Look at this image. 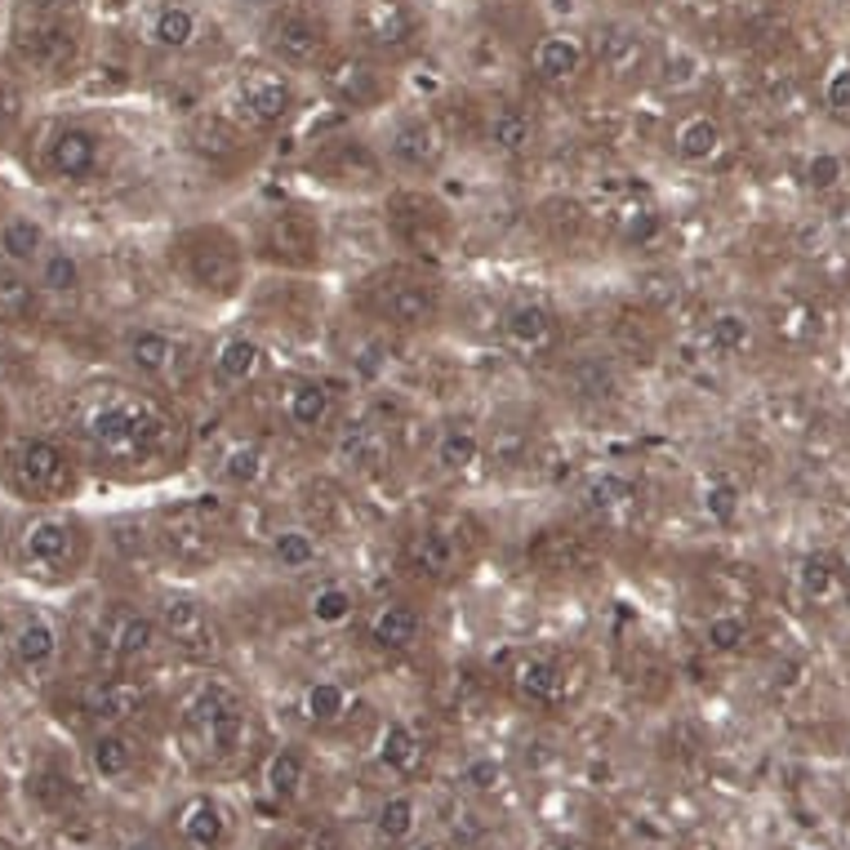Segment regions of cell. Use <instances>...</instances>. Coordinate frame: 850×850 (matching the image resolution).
Returning a JSON list of instances; mask_svg holds the SVG:
<instances>
[{"label": "cell", "instance_id": "6da1fadb", "mask_svg": "<svg viewBox=\"0 0 850 850\" xmlns=\"http://www.w3.org/2000/svg\"><path fill=\"white\" fill-rule=\"evenodd\" d=\"M72 445L85 468L112 481H156L187 464L191 432L165 392L98 379L72 401Z\"/></svg>", "mask_w": 850, "mask_h": 850}, {"label": "cell", "instance_id": "7a4b0ae2", "mask_svg": "<svg viewBox=\"0 0 850 850\" xmlns=\"http://www.w3.org/2000/svg\"><path fill=\"white\" fill-rule=\"evenodd\" d=\"M170 272L174 281L201 303H232L249 286V241L228 223H187L170 236Z\"/></svg>", "mask_w": 850, "mask_h": 850}, {"label": "cell", "instance_id": "3957f363", "mask_svg": "<svg viewBox=\"0 0 850 850\" xmlns=\"http://www.w3.org/2000/svg\"><path fill=\"white\" fill-rule=\"evenodd\" d=\"M94 526L72 508H32V516L19 521L10 557L14 570L45 587L77 583L94 561Z\"/></svg>", "mask_w": 850, "mask_h": 850}, {"label": "cell", "instance_id": "277c9868", "mask_svg": "<svg viewBox=\"0 0 850 850\" xmlns=\"http://www.w3.org/2000/svg\"><path fill=\"white\" fill-rule=\"evenodd\" d=\"M148 539L170 570L201 574V570H214L232 548V512L219 494L178 499L152 516Z\"/></svg>", "mask_w": 850, "mask_h": 850}, {"label": "cell", "instance_id": "5b68a950", "mask_svg": "<svg viewBox=\"0 0 850 850\" xmlns=\"http://www.w3.org/2000/svg\"><path fill=\"white\" fill-rule=\"evenodd\" d=\"M357 312L383 330L397 335H423L445 316V286L432 264L419 258H401V264H387L370 272L357 290Z\"/></svg>", "mask_w": 850, "mask_h": 850}, {"label": "cell", "instance_id": "8992f818", "mask_svg": "<svg viewBox=\"0 0 850 850\" xmlns=\"http://www.w3.org/2000/svg\"><path fill=\"white\" fill-rule=\"evenodd\" d=\"M81 468L85 464L77 445L40 432L14 436L0 454V477H5L10 494L32 508H72V499L81 494Z\"/></svg>", "mask_w": 850, "mask_h": 850}, {"label": "cell", "instance_id": "52a82bcc", "mask_svg": "<svg viewBox=\"0 0 850 850\" xmlns=\"http://www.w3.org/2000/svg\"><path fill=\"white\" fill-rule=\"evenodd\" d=\"M120 361L139 383L165 392V397H183L210 370L201 344L178 330H161V325H129L120 335Z\"/></svg>", "mask_w": 850, "mask_h": 850}, {"label": "cell", "instance_id": "ba28073f", "mask_svg": "<svg viewBox=\"0 0 850 850\" xmlns=\"http://www.w3.org/2000/svg\"><path fill=\"white\" fill-rule=\"evenodd\" d=\"M249 254H254V264H264L272 272L312 277L325 264V223L312 206L286 201L258 219L249 236Z\"/></svg>", "mask_w": 850, "mask_h": 850}, {"label": "cell", "instance_id": "9c48e42d", "mask_svg": "<svg viewBox=\"0 0 850 850\" xmlns=\"http://www.w3.org/2000/svg\"><path fill=\"white\" fill-rule=\"evenodd\" d=\"M183 731L196 740L210 761H232L249 740V708L223 682H201L183 703Z\"/></svg>", "mask_w": 850, "mask_h": 850}, {"label": "cell", "instance_id": "30bf717a", "mask_svg": "<svg viewBox=\"0 0 850 850\" xmlns=\"http://www.w3.org/2000/svg\"><path fill=\"white\" fill-rule=\"evenodd\" d=\"M383 223L401 249H410L419 264H436L454 245V214L423 187H392L383 196Z\"/></svg>", "mask_w": 850, "mask_h": 850}, {"label": "cell", "instance_id": "8fae6325", "mask_svg": "<svg viewBox=\"0 0 850 850\" xmlns=\"http://www.w3.org/2000/svg\"><path fill=\"white\" fill-rule=\"evenodd\" d=\"M307 174L330 187V191H348V196H374V191H387V156L357 139V135H335V139H321L307 156Z\"/></svg>", "mask_w": 850, "mask_h": 850}, {"label": "cell", "instance_id": "7c38bea8", "mask_svg": "<svg viewBox=\"0 0 850 850\" xmlns=\"http://www.w3.org/2000/svg\"><path fill=\"white\" fill-rule=\"evenodd\" d=\"M165 645V632L152 610L139 606H107L94 619V650L112 668H139Z\"/></svg>", "mask_w": 850, "mask_h": 850}, {"label": "cell", "instance_id": "4fadbf2b", "mask_svg": "<svg viewBox=\"0 0 850 850\" xmlns=\"http://www.w3.org/2000/svg\"><path fill=\"white\" fill-rule=\"evenodd\" d=\"M103 156H107V143L98 129L81 125V120H62L54 125L45 143H40V170L49 183H62V187H85L103 174Z\"/></svg>", "mask_w": 850, "mask_h": 850}, {"label": "cell", "instance_id": "5bb4252c", "mask_svg": "<svg viewBox=\"0 0 850 850\" xmlns=\"http://www.w3.org/2000/svg\"><path fill=\"white\" fill-rule=\"evenodd\" d=\"M236 120L249 129V135H268V129H281L290 120V112L299 107L294 81L277 68H249L236 81Z\"/></svg>", "mask_w": 850, "mask_h": 850}, {"label": "cell", "instance_id": "9a60e30c", "mask_svg": "<svg viewBox=\"0 0 850 850\" xmlns=\"http://www.w3.org/2000/svg\"><path fill=\"white\" fill-rule=\"evenodd\" d=\"M152 606H156L152 615L170 645L187 650V655H201V660L219 650V624H214L210 602H201L196 593H183V587H165Z\"/></svg>", "mask_w": 850, "mask_h": 850}, {"label": "cell", "instance_id": "2e32d148", "mask_svg": "<svg viewBox=\"0 0 850 850\" xmlns=\"http://www.w3.org/2000/svg\"><path fill=\"white\" fill-rule=\"evenodd\" d=\"M499 339L521 361H552L566 348V325H561V316L548 303L521 299V303L503 307V316H499Z\"/></svg>", "mask_w": 850, "mask_h": 850}, {"label": "cell", "instance_id": "e0dca14e", "mask_svg": "<svg viewBox=\"0 0 850 850\" xmlns=\"http://www.w3.org/2000/svg\"><path fill=\"white\" fill-rule=\"evenodd\" d=\"M268 54L281 68H321L330 58V23L303 5H290L268 23Z\"/></svg>", "mask_w": 850, "mask_h": 850}, {"label": "cell", "instance_id": "ac0fdd59", "mask_svg": "<svg viewBox=\"0 0 850 850\" xmlns=\"http://www.w3.org/2000/svg\"><path fill=\"white\" fill-rule=\"evenodd\" d=\"M352 27H357L361 45L383 54V58L410 54L419 45V36H423V23H419L410 0H361Z\"/></svg>", "mask_w": 850, "mask_h": 850}, {"label": "cell", "instance_id": "d6986e66", "mask_svg": "<svg viewBox=\"0 0 850 850\" xmlns=\"http://www.w3.org/2000/svg\"><path fill=\"white\" fill-rule=\"evenodd\" d=\"M387 165L401 170V174H415V178H432L445 161V135L436 129L432 116L423 112H406L392 120L387 129Z\"/></svg>", "mask_w": 850, "mask_h": 850}, {"label": "cell", "instance_id": "ffe728a7", "mask_svg": "<svg viewBox=\"0 0 850 850\" xmlns=\"http://www.w3.org/2000/svg\"><path fill=\"white\" fill-rule=\"evenodd\" d=\"M187 152L201 161V165L228 174V170H241L249 161L254 143H249V129L236 116H228V112H201V116H191V125H187Z\"/></svg>", "mask_w": 850, "mask_h": 850}, {"label": "cell", "instance_id": "44dd1931", "mask_svg": "<svg viewBox=\"0 0 850 850\" xmlns=\"http://www.w3.org/2000/svg\"><path fill=\"white\" fill-rule=\"evenodd\" d=\"M14 54L27 72H40V77H62L77 68V54H81V40L72 32V23L54 14V19H32L19 40H14Z\"/></svg>", "mask_w": 850, "mask_h": 850}, {"label": "cell", "instance_id": "7402d4cb", "mask_svg": "<svg viewBox=\"0 0 850 850\" xmlns=\"http://www.w3.org/2000/svg\"><path fill=\"white\" fill-rule=\"evenodd\" d=\"M406 570L423 583H450L459 579L464 566H468V548L464 539L445 531V526H419L410 539H406V552H401Z\"/></svg>", "mask_w": 850, "mask_h": 850}, {"label": "cell", "instance_id": "603a6c76", "mask_svg": "<svg viewBox=\"0 0 850 850\" xmlns=\"http://www.w3.org/2000/svg\"><path fill=\"white\" fill-rule=\"evenodd\" d=\"M593 58L610 85H637L650 72V40L628 23H606L593 40Z\"/></svg>", "mask_w": 850, "mask_h": 850}, {"label": "cell", "instance_id": "cb8c5ba5", "mask_svg": "<svg viewBox=\"0 0 850 850\" xmlns=\"http://www.w3.org/2000/svg\"><path fill=\"white\" fill-rule=\"evenodd\" d=\"M281 415L299 436H330L335 432V392L321 379H290L281 392Z\"/></svg>", "mask_w": 850, "mask_h": 850}, {"label": "cell", "instance_id": "d4e9b609", "mask_svg": "<svg viewBox=\"0 0 850 850\" xmlns=\"http://www.w3.org/2000/svg\"><path fill=\"white\" fill-rule=\"evenodd\" d=\"M321 85L335 103L344 107H374L383 98V77L374 72V62L357 58V54H339L321 62Z\"/></svg>", "mask_w": 850, "mask_h": 850}, {"label": "cell", "instance_id": "484cf974", "mask_svg": "<svg viewBox=\"0 0 850 850\" xmlns=\"http://www.w3.org/2000/svg\"><path fill=\"white\" fill-rule=\"evenodd\" d=\"M264 365H268L264 344L249 339V335H228V339H219V348L210 352V370H206V374L214 379V387L241 392V387H249L258 374H264Z\"/></svg>", "mask_w": 850, "mask_h": 850}, {"label": "cell", "instance_id": "4316f807", "mask_svg": "<svg viewBox=\"0 0 850 850\" xmlns=\"http://www.w3.org/2000/svg\"><path fill=\"white\" fill-rule=\"evenodd\" d=\"M45 312V294L27 268L0 258V330H32Z\"/></svg>", "mask_w": 850, "mask_h": 850}, {"label": "cell", "instance_id": "83f0119b", "mask_svg": "<svg viewBox=\"0 0 850 850\" xmlns=\"http://www.w3.org/2000/svg\"><path fill=\"white\" fill-rule=\"evenodd\" d=\"M148 703V690L139 682H125V677H112V682H94L81 699V712L90 717V722H98L103 731L107 726H125V722H135V717L143 712Z\"/></svg>", "mask_w": 850, "mask_h": 850}, {"label": "cell", "instance_id": "f1b7e54d", "mask_svg": "<svg viewBox=\"0 0 850 850\" xmlns=\"http://www.w3.org/2000/svg\"><path fill=\"white\" fill-rule=\"evenodd\" d=\"M335 454H339V464H344L348 473H357V477H374V473H383V468H387L392 445H387V432H383L379 423L361 419V423L339 428V436H335Z\"/></svg>", "mask_w": 850, "mask_h": 850}, {"label": "cell", "instance_id": "f546056e", "mask_svg": "<svg viewBox=\"0 0 850 850\" xmlns=\"http://www.w3.org/2000/svg\"><path fill=\"white\" fill-rule=\"evenodd\" d=\"M32 277L40 286V294L54 299V303H77L85 294V264L68 245H58V241H49V249L36 258Z\"/></svg>", "mask_w": 850, "mask_h": 850}, {"label": "cell", "instance_id": "4dcf8cb0", "mask_svg": "<svg viewBox=\"0 0 850 850\" xmlns=\"http://www.w3.org/2000/svg\"><path fill=\"white\" fill-rule=\"evenodd\" d=\"M583 62H587V45L574 32H548L531 54V72L544 85H570L583 72Z\"/></svg>", "mask_w": 850, "mask_h": 850}, {"label": "cell", "instance_id": "1f68e13d", "mask_svg": "<svg viewBox=\"0 0 850 850\" xmlns=\"http://www.w3.org/2000/svg\"><path fill=\"white\" fill-rule=\"evenodd\" d=\"M58 650H62V637L45 615H23L19 628L10 632V655L23 673H45L58 660Z\"/></svg>", "mask_w": 850, "mask_h": 850}, {"label": "cell", "instance_id": "d6a6232c", "mask_svg": "<svg viewBox=\"0 0 850 850\" xmlns=\"http://www.w3.org/2000/svg\"><path fill=\"white\" fill-rule=\"evenodd\" d=\"M508 682H512L521 703H535V708H552L561 699V690H566V673L548 655H516Z\"/></svg>", "mask_w": 850, "mask_h": 850}, {"label": "cell", "instance_id": "836d02e7", "mask_svg": "<svg viewBox=\"0 0 850 850\" xmlns=\"http://www.w3.org/2000/svg\"><path fill=\"white\" fill-rule=\"evenodd\" d=\"M370 641L387 655H406L423 641V615L410 602H383L370 615Z\"/></svg>", "mask_w": 850, "mask_h": 850}, {"label": "cell", "instance_id": "e575fe53", "mask_svg": "<svg viewBox=\"0 0 850 850\" xmlns=\"http://www.w3.org/2000/svg\"><path fill=\"white\" fill-rule=\"evenodd\" d=\"M481 445H486V459L490 464H499V468H526L531 464V450H535V423L531 419H516V415H499L481 432Z\"/></svg>", "mask_w": 850, "mask_h": 850}, {"label": "cell", "instance_id": "d590c367", "mask_svg": "<svg viewBox=\"0 0 850 850\" xmlns=\"http://www.w3.org/2000/svg\"><path fill=\"white\" fill-rule=\"evenodd\" d=\"M535 139H539L535 116L526 107H516V103H499L486 120V143L499 156H526L535 148Z\"/></svg>", "mask_w": 850, "mask_h": 850}, {"label": "cell", "instance_id": "8d00e7d4", "mask_svg": "<svg viewBox=\"0 0 850 850\" xmlns=\"http://www.w3.org/2000/svg\"><path fill=\"white\" fill-rule=\"evenodd\" d=\"M722 148H726V135H722V125H717V116H708V112H695V116L677 120V129H673V152L686 165H708L722 156Z\"/></svg>", "mask_w": 850, "mask_h": 850}, {"label": "cell", "instance_id": "74e56055", "mask_svg": "<svg viewBox=\"0 0 850 850\" xmlns=\"http://www.w3.org/2000/svg\"><path fill=\"white\" fill-rule=\"evenodd\" d=\"M45 249H49V232L36 219H23V214L0 219V258H5V264L32 272Z\"/></svg>", "mask_w": 850, "mask_h": 850}, {"label": "cell", "instance_id": "f35d334b", "mask_svg": "<svg viewBox=\"0 0 850 850\" xmlns=\"http://www.w3.org/2000/svg\"><path fill=\"white\" fill-rule=\"evenodd\" d=\"M268 477V450L264 441H232L223 450V459H219V481L228 490H254L258 481Z\"/></svg>", "mask_w": 850, "mask_h": 850}, {"label": "cell", "instance_id": "ab89813d", "mask_svg": "<svg viewBox=\"0 0 850 850\" xmlns=\"http://www.w3.org/2000/svg\"><path fill=\"white\" fill-rule=\"evenodd\" d=\"M196 36H201V19H196L191 5H174V0H170V5H161L152 14V23H148V40L156 49H170V54L191 49Z\"/></svg>", "mask_w": 850, "mask_h": 850}, {"label": "cell", "instance_id": "60d3db41", "mask_svg": "<svg viewBox=\"0 0 850 850\" xmlns=\"http://www.w3.org/2000/svg\"><path fill=\"white\" fill-rule=\"evenodd\" d=\"M432 459H436L441 473H473V468L486 459L481 432H477V428H464V423H459V428H441Z\"/></svg>", "mask_w": 850, "mask_h": 850}, {"label": "cell", "instance_id": "b9f144b4", "mask_svg": "<svg viewBox=\"0 0 850 850\" xmlns=\"http://www.w3.org/2000/svg\"><path fill=\"white\" fill-rule=\"evenodd\" d=\"M178 832H183L196 850H214V846L228 837V815H223V806H219L214 797H196V802L183 806Z\"/></svg>", "mask_w": 850, "mask_h": 850}, {"label": "cell", "instance_id": "7bdbcfd3", "mask_svg": "<svg viewBox=\"0 0 850 850\" xmlns=\"http://www.w3.org/2000/svg\"><path fill=\"white\" fill-rule=\"evenodd\" d=\"M753 344V321L744 312H717L703 330V352L712 361H731Z\"/></svg>", "mask_w": 850, "mask_h": 850}, {"label": "cell", "instance_id": "ee69618b", "mask_svg": "<svg viewBox=\"0 0 850 850\" xmlns=\"http://www.w3.org/2000/svg\"><path fill=\"white\" fill-rule=\"evenodd\" d=\"M139 753H135V740H125L120 731H103L90 740V770L103 779V783H116L135 770Z\"/></svg>", "mask_w": 850, "mask_h": 850}, {"label": "cell", "instance_id": "f6af8a7d", "mask_svg": "<svg viewBox=\"0 0 850 850\" xmlns=\"http://www.w3.org/2000/svg\"><path fill=\"white\" fill-rule=\"evenodd\" d=\"M352 615H357V597L344 583H321L307 593V619L316 628H344Z\"/></svg>", "mask_w": 850, "mask_h": 850}, {"label": "cell", "instance_id": "bcb514c9", "mask_svg": "<svg viewBox=\"0 0 850 850\" xmlns=\"http://www.w3.org/2000/svg\"><path fill=\"white\" fill-rule=\"evenodd\" d=\"M316 557H321V544H316V535H312V531H303V526H286V531H277V535H272V561H277V570H286V574H303V570H312V566H316Z\"/></svg>", "mask_w": 850, "mask_h": 850}, {"label": "cell", "instance_id": "7dc6e473", "mask_svg": "<svg viewBox=\"0 0 850 850\" xmlns=\"http://www.w3.org/2000/svg\"><path fill=\"white\" fill-rule=\"evenodd\" d=\"M583 503H587V512H602V516L628 512L637 503V486L628 477H619V473H602V477H593L583 486Z\"/></svg>", "mask_w": 850, "mask_h": 850}, {"label": "cell", "instance_id": "c3c4849f", "mask_svg": "<svg viewBox=\"0 0 850 850\" xmlns=\"http://www.w3.org/2000/svg\"><path fill=\"white\" fill-rule=\"evenodd\" d=\"M419 753H423V744H419V735L406 726V722H387L383 726V735H379V761L387 766V770H415L419 766Z\"/></svg>", "mask_w": 850, "mask_h": 850}, {"label": "cell", "instance_id": "681fc988", "mask_svg": "<svg viewBox=\"0 0 850 850\" xmlns=\"http://www.w3.org/2000/svg\"><path fill=\"white\" fill-rule=\"evenodd\" d=\"M660 236H664V214H660L655 206L637 201V206H628V210L619 214V245L645 249V245H655Z\"/></svg>", "mask_w": 850, "mask_h": 850}, {"label": "cell", "instance_id": "f907efd6", "mask_svg": "<svg viewBox=\"0 0 850 850\" xmlns=\"http://www.w3.org/2000/svg\"><path fill=\"white\" fill-rule=\"evenodd\" d=\"M344 712H348V690L339 682H312L303 690V717H307V722L330 726V722H339Z\"/></svg>", "mask_w": 850, "mask_h": 850}, {"label": "cell", "instance_id": "816d5d0a", "mask_svg": "<svg viewBox=\"0 0 850 850\" xmlns=\"http://www.w3.org/2000/svg\"><path fill=\"white\" fill-rule=\"evenodd\" d=\"M268 793L272 797H281V802H290V797H299V789H303V779H307V761L294 753V748H281V753H272L268 757Z\"/></svg>", "mask_w": 850, "mask_h": 850}, {"label": "cell", "instance_id": "f5cc1de1", "mask_svg": "<svg viewBox=\"0 0 850 850\" xmlns=\"http://www.w3.org/2000/svg\"><path fill=\"white\" fill-rule=\"evenodd\" d=\"M744 641H748V619L735 610H722L703 624V645L712 655H735V650H744Z\"/></svg>", "mask_w": 850, "mask_h": 850}, {"label": "cell", "instance_id": "db71d44e", "mask_svg": "<svg viewBox=\"0 0 850 850\" xmlns=\"http://www.w3.org/2000/svg\"><path fill=\"white\" fill-rule=\"evenodd\" d=\"M415 819H419V806H415V797L397 793V797H387V802L379 806V819H374V828H379V837H383V841H406V837L415 832Z\"/></svg>", "mask_w": 850, "mask_h": 850}, {"label": "cell", "instance_id": "11a10c76", "mask_svg": "<svg viewBox=\"0 0 850 850\" xmlns=\"http://www.w3.org/2000/svg\"><path fill=\"white\" fill-rule=\"evenodd\" d=\"M703 512L708 521H717V526H731V521L740 516V486L735 481H708L703 486Z\"/></svg>", "mask_w": 850, "mask_h": 850}, {"label": "cell", "instance_id": "9f6ffc18", "mask_svg": "<svg viewBox=\"0 0 850 850\" xmlns=\"http://www.w3.org/2000/svg\"><path fill=\"white\" fill-rule=\"evenodd\" d=\"M841 178H846V165H841L837 152H815V156L806 161V183H811L815 191H832Z\"/></svg>", "mask_w": 850, "mask_h": 850}, {"label": "cell", "instance_id": "6f0895ef", "mask_svg": "<svg viewBox=\"0 0 850 850\" xmlns=\"http://www.w3.org/2000/svg\"><path fill=\"white\" fill-rule=\"evenodd\" d=\"M832 566H828V557H806L802 561V570H797V583H802V593L806 597H828L832 593Z\"/></svg>", "mask_w": 850, "mask_h": 850}, {"label": "cell", "instance_id": "680465c9", "mask_svg": "<svg viewBox=\"0 0 850 850\" xmlns=\"http://www.w3.org/2000/svg\"><path fill=\"white\" fill-rule=\"evenodd\" d=\"M824 103H828L837 116H850V62H837V68L828 72Z\"/></svg>", "mask_w": 850, "mask_h": 850}, {"label": "cell", "instance_id": "91938a15", "mask_svg": "<svg viewBox=\"0 0 850 850\" xmlns=\"http://www.w3.org/2000/svg\"><path fill=\"white\" fill-rule=\"evenodd\" d=\"M72 0H27V10L32 19H54V14H68Z\"/></svg>", "mask_w": 850, "mask_h": 850}, {"label": "cell", "instance_id": "94428289", "mask_svg": "<svg viewBox=\"0 0 850 850\" xmlns=\"http://www.w3.org/2000/svg\"><path fill=\"white\" fill-rule=\"evenodd\" d=\"M10 441H14V410L5 401V392H0V454H5Z\"/></svg>", "mask_w": 850, "mask_h": 850}, {"label": "cell", "instance_id": "6125c7cd", "mask_svg": "<svg viewBox=\"0 0 850 850\" xmlns=\"http://www.w3.org/2000/svg\"><path fill=\"white\" fill-rule=\"evenodd\" d=\"M10 129H14V107H5V103H0V143L10 139Z\"/></svg>", "mask_w": 850, "mask_h": 850}, {"label": "cell", "instance_id": "be15d7a7", "mask_svg": "<svg viewBox=\"0 0 850 850\" xmlns=\"http://www.w3.org/2000/svg\"><path fill=\"white\" fill-rule=\"evenodd\" d=\"M135 850H161V846H135Z\"/></svg>", "mask_w": 850, "mask_h": 850}, {"label": "cell", "instance_id": "e7e4bbea", "mask_svg": "<svg viewBox=\"0 0 850 850\" xmlns=\"http://www.w3.org/2000/svg\"><path fill=\"white\" fill-rule=\"evenodd\" d=\"M846 583H850V561H846Z\"/></svg>", "mask_w": 850, "mask_h": 850}, {"label": "cell", "instance_id": "03108f58", "mask_svg": "<svg viewBox=\"0 0 850 850\" xmlns=\"http://www.w3.org/2000/svg\"><path fill=\"white\" fill-rule=\"evenodd\" d=\"M415 850H436V846H415Z\"/></svg>", "mask_w": 850, "mask_h": 850}, {"label": "cell", "instance_id": "003e7915", "mask_svg": "<svg viewBox=\"0 0 850 850\" xmlns=\"http://www.w3.org/2000/svg\"><path fill=\"white\" fill-rule=\"evenodd\" d=\"M811 850H819V846H811Z\"/></svg>", "mask_w": 850, "mask_h": 850}]
</instances>
